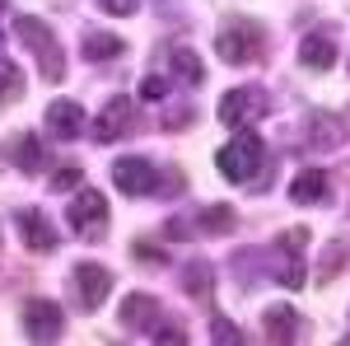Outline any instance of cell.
<instances>
[{"label":"cell","instance_id":"cell-1","mask_svg":"<svg viewBox=\"0 0 350 346\" xmlns=\"http://www.w3.org/2000/svg\"><path fill=\"white\" fill-rule=\"evenodd\" d=\"M262 160H267V140L252 132V127H243L224 150L215 155V169L229 178V183L239 187H252V178H257V169H262Z\"/></svg>","mask_w":350,"mask_h":346},{"label":"cell","instance_id":"cell-2","mask_svg":"<svg viewBox=\"0 0 350 346\" xmlns=\"http://www.w3.org/2000/svg\"><path fill=\"white\" fill-rule=\"evenodd\" d=\"M14 33H19V42H24L28 52L38 56V71H42V80L56 84L66 75V47L56 42V33L42 19H33V14H19L14 19Z\"/></svg>","mask_w":350,"mask_h":346},{"label":"cell","instance_id":"cell-3","mask_svg":"<svg viewBox=\"0 0 350 346\" xmlns=\"http://www.w3.org/2000/svg\"><path fill=\"white\" fill-rule=\"evenodd\" d=\"M262 117H267V94H262L257 84H239V89H229V94L219 99V122L234 127V132L262 122Z\"/></svg>","mask_w":350,"mask_h":346},{"label":"cell","instance_id":"cell-4","mask_svg":"<svg viewBox=\"0 0 350 346\" xmlns=\"http://www.w3.org/2000/svg\"><path fill=\"white\" fill-rule=\"evenodd\" d=\"M70 225L80 239H103L108 234V197L98 187H80L70 201Z\"/></svg>","mask_w":350,"mask_h":346},{"label":"cell","instance_id":"cell-5","mask_svg":"<svg viewBox=\"0 0 350 346\" xmlns=\"http://www.w3.org/2000/svg\"><path fill=\"white\" fill-rule=\"evenodd\" d=\"M112 183L122 197H154L159 192V173H154V164L140 160V155H126V160L112 164Z\"/></svg>","mask_w":350,"mask_h":346},{"label":"cell","instance_id":"cell-6","mask_svg":"<svg viewBox=\"0 0 350 346\" xmlns=\"http://www.w3.org/2000/svg\"><path fill=\"white\" fill-rule=\"evenodd\" d=\"M61 328H66V314H61V304H56V299H28V304H24V332H28V342H56V337H61Z\"/></svg>","mask_w":350,"mask_h":346},{"label":"cell","instance_id":"cell-7","mask_svg":"<svg viewBox=\"0 0 350 346\" xmlns=\"http://www.w3.org/2000/svg\"><path fill=\"white\" fill-rule=\"evenodd\" d=\"M257 52H262V38H257V28L229 24L224 33H215V56H219V61H229V66H243V61H252Z\"/></svg>","mask_w":350,"mask_h":346},{"label":"cell","instance_id":"cell-8","mask_svg":"<svg viewBox=\"0 0 350 346\" xmlns=\"http://www.w3.org/2000/svg\"><path fill=\"white\" fill-rule=\"evenodd\" d=\"M70 286H75V295H80V309H98L103 295L112 291V271L98 267V262H80L75 271H70Z\"/></svg>","mask_w":350,"mask_h":346},{"label":"cell","instance_id":"cell-9","mask_svg":"<svg viewBox=\"0 0 350 346\" xmlns=\"http://www.w3.org/2000/svg\"><path fill=\"white\" fill-rule=\"evenodd\" d=\"M131 122H135V108H131V99H108V108L98 112V122H94V140L98 145H112V140H122V136L131 132Z\"/></svg>","mask_w":350,"mask_h":346},{"label":"cell","instance_id":"cell-10","mask_svg":"<svg viewBox=\"0 0 350 346\" xmlns=\"http://www.w3.org/2000/svg\"><path fill=\"white\" fill-rule=\"evenodd\" d=\"M80 132H84V108L70 103V99H56L47 108V136L52 140H75Z\"/></svg>","mask_w":350,"mask_h":346},{"label":"cell","instance_id":"cell-11","mask_svg":"<svg viewBox=\"0 0 350 346\" xmlns=\"http://www.w3.org/2000/svg\"><path fill=\"white\" fill-rule=\"evenodd\" d=\"M290 201L295 206H318V201H332V178L323 169H304L295 183H290Z\"/></svg>","mask_w":350,"mask_h":346},{"label":"cell","instance_id":"cell-12","mask_svg":"<svg viewBox=\"0 0 350 346\" xmlns=\"http://www.w3.org/2000/svg\"><path fill=\"white\" fill-rule=\"evenodd\" d=\"M19 234H24V243L33 248V253H52L56 243H61L56 225L42 211H24V215H19Z\"/></svg>","mask_w":350,"mask_h":346},{"label":"cell","instance_id":"cell-13","mask_svg":"<svg viewBox=\"0 0 350 346\" xmlns=\"http://www.w3.org/2000/svg\"><path fill=\"white\" fill-rule=\"evenodd\" d=\"M299 61L308 66V71H332L336 66V38L318 28V33H308L304 42H299Z\"/></svg>","mask_w":350,"mask_h":346},{"label":"cell","instance_id":"cell-14","mask_svg":"<svg viewBox=\"0 0 350 346\" xmlns=\"http://www.w3.org/2000/svg\"><path fill=\"white\" fill-rule=\"evenodd\" d=\"M178 281H183V291L191 295V299H211L215 295V262H206V258H191V262H183V271H178Z\"/></svg>","mask_w":350,"mask_h":346},{"label":"cell","instance_id":"cell-15","mask_svg":"<svg viewBox=\"0 0 350 346\" xmlns=\"http://www.w3.org/2000/svg\"><path fill=\"white\" fill-rule=\"evenodd\" d=\"M262 332H267V342H295L299 337V314L290 304H271L267 314H262Z\"/></svg>","mask_w":350,"mask_h":346},{"label":"cell","instance_id":"cell-16","mask_svg":"<svg viewBox=\"0 0 350 346\" xmlns=\"http://www.w3.org/2000/svg\"><path fill=\"white\" fill-rule=\"evenodd\" d=\"M346 140V127H341V117H332V112H318L313 122H308V150H336Z\"/></svg>","mask_w":350,"mask_h":346},{"label":"cell","instance_id":"cell-17","mask_svg":"<svg viewBox=\"0 0 350 346\" xmlns=\"http://www.w3.org/2000/svg\"><path fill=\"white\" fill-rule=\"evenodd\" d=\"M10 160H14L19 173H38V169L47 164V145H42L38 136H14V140H10Z\"/></svg>","mask_w":350,"mask_h":346},{"label":"cell","instance_id":"cell-18","mask_svg":"<svg viewBox=\"0 0 350 346\" xmlns=\"http://www.w3.org/2000/svg\"><path fill=\"white\" fill-rule=\"evenodd\" d=\"M154 314H159V304H154V295H126V304H122V323H126V328H140V332H145V328H150V323H154Z\"/></svg>","mask_w":350,"mask_h":346},{"label":"cell","instance_id":"cell-19","mask_svg":"<svg viewBox=\"0 0 350 346\" xmlns=\"http://www.w3.org/2000/svg\"><path fill=\"white\" fill-rule=\"evenodd\" d=\"M196 220H201V225H196L201 234H234V230H239V211H234V206H206Z\"/></svg>","mask_w":350,"mask_h":346},{"label":"cell","instance_id":"cell-20","mask_svg":"<svg viewBox=\"0 0 350 346\" xmlns=\"http://www.w3.org/2000/svg\"><path fill=\"white\" fill-rule=\"evenodd\" d=\"M168 66H173V75L187 84H201L206 80V71H201V56L191 52V47H168Z\"/></svg>","mask_w":350,"mask_h":346},{"label":"cell","instance_id":"cell-21","mask_svg":"<svg viewBox=\"0 0 350 346\" xmlns=\"http://www.w3.org/2000/svg\"><path fill=\"white\" fill-rule=\"evenodd\" d=\"M84 56L89 61H112V56H122V38L117 33H84Z\"/></svg>","mask_w":350,"mask_h":346},{"label":"cell","instance_id":"cell-22","mask_svg":"<svg viewBox=\"0 0 350 346\" xmlns=\"http://www.w3.org/2000/svg\"><path fill=\"white\" fill-rule=\"evenodd\" d=\"M19 94H24V75H19V66L0 56V103H14Z\"/></svg>","mask_w":350,"mask_h":346},{"label":"cell","instance_id":"cell-23","mask_svg":"<svg viewBox=\"0 0 350 346\" xmlns=\"http://www.w3.org/2000/svg\"><path fill=\"white\" fill-rule=\"evenodd\" d=\"M211 342H224V346H243L247 337H243V332H239V328H234L229 319H211Z\"/></svg>","mask_w":350,"mask_h":346},{"label":"cell","instance_id":"cell-24","mask_svg":"<svg viewBox=\"0 0 350 346\" xmlns=\"http://www.w3.org/2000/svg\"><path fill=\"white\" fill-rule=\"evenodd\" d=\"M80 183H84V173L70 164V169H56V178H52V187L56 192H80Z\"/></svg>","mask_w":350,"mask_h":346},{"label":"cell","instance_id":"cell-25","mask_svg":"<svg viewBox=\"0 0 350 346\" xmlns=\"http://www.w3.org/2000/svg\"><path fill=\"white\" fill-rule=\"evenodd\" d=\"M98 10H103V14H117V19H126V14L140 10V0H98Z\"/></svg>","mask_w":350,"mask_h":346},{"label":"cell","instance_id":"cell-26","mask_svg":"<svg viewBox=\"0 0 350 346\" xmlns=\"http://www.w3.org/2000/svg\"><path fill=\"white\" fill-rule=\"evenodd\" d=\"M163 94H168V80L163 75H150V80L140 84V99H163Z\"/></svg>","mask_w":350,"mask_h":346},{"label":"cell","instance_id":"cell-27","mask_svg":"<svg viewBox=\"0 0 350 346\" xmlns=\"http://www.w3.org/2000/svg\"><path fill=\"white\" fill-rule=\"evenodd\" d=\"M154 342H178V346H183V342H187V332H183V328H173V323H163L159 332H154Z\"/></svg>","mask_w":350,"mask_h":346},{"label":"cell","instance_id":"cell-28","mask_svg":"<svg viewBox=\"0 0 350 346\" xmlns=\"http://www.w3.org/2000/svg\"><path fill=\"white\" fill-rule=\"evenodd\" d=\"M135 258H145L150 267H163V253H159V248H150V243H135Z\"/></svg>","mask_w":350,"mask_h":346},{"label":"cell","instance_id":"cell-29","mask_svg":"<svg viewBox=\"0 0 350 346\" xmlns=\"http://www.w3.org/2000/svg\"><path fill=\"white\" fill-rule=\"evenodd\" d=\"M5 5H10V0H0V10H5Z\"/></svg>","mask_w":350,"mask_h":346}]
</instances>
